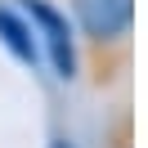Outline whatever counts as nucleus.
<instances>
[{
    "label": "nucleus",
    "mask_w": 148,
    "mask_h": 148,
    "mask_svg": "<svg viewBox=\"0 0 148 148\" xmlns=\"http://www.w3.org/2000/svg\"><path fill=\"white\" fill-rule=\"evenodd\" d=\"M72 14L94 45H112V40H126L135 23V0H72Z\"/></svg>",
    "instance_id": "nucleus-1"
},
{
    "label": "nucleus",
    "mask_w": 148,
    "mask_h": 148,
    "mask_svg": "<svg viewBox=\"0 0 148 148\" xmlns=\"http://www.w3.org/2000/svg\"><path fill=\"white\" fill-rule=\"evenodd\" d=\"M27 18L45 32V45H49V58H54L58 76H76V54H72V36H67V18L49 5V0H23Z\"/></svg>",
    "instance_id": "nucleus-2"
},
{
    "label": "nucleus",
    "mask_w": 148,
    "mask_h": 148,
    "mask_svg": "<svg viewBox=\"0 0 148 148\" xmlns=\"http://www.w3.org/2000/svg\"><path fill=\"white\" fill-rule=\"evenodd\" d=\"M0 40L14 49V54L23 58V63H36V45H32V32H27V23H18L9 9H0Z\"/></svg>",
    "instance_id": "nucleus-3"
},
{
    "label": "nucleus",
    "mask_w": 148,
    "mask_h": 148,
    "mask_svg": "<svg viewBox=\"0 0 148 148\" xmlns=\"http://www.w3.org/2000/svg\"><path fill=\"white\" fill-rule=\"evenodd\" d=\"M54 148H72V144H54Z\"/></svg>",
    "instance_id": "nucleus-4"
}]
</instances>
